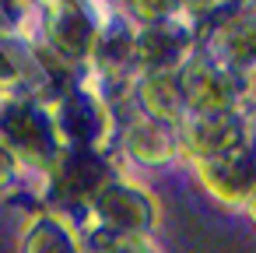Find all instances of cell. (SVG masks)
<instances>
[{"label": "cell", "instance_id": "obj_1", "mask_svg": "<svg viewBox=\"0 0 256 253\" xmlns=\"http://www.w3.org/2000/svg\"><path fill=\"white\" fill-rule=\"evenodd\" d=\"M0 144H4L18 165L42 169L60 151L50 106L32 95H0Z\"/></svg>", "mask_w": 256, "mask_h": 253}, {"label": "cell", "instance_id": "obj_2", "mask_svg": "<svg viewBox=\"0 0 256 253\" xmlns=\"http://www.w3.org/2000/svg\"><path fill=\"white\" fill-rule=\"evenodd\" d=\"M112 165L106 158V151H81V148H60L53 155V162L46 165V186L50 197L74 211V214H88L92 197L112 179Z\"/></svg>", "mask_w": 256, "mask_h": 253}, {"label": "cell", "instance_id": "obj_3", "mask_svg": "<svg viewBox=\"0 0 256 253\" xmlns=\"http://www.w3.org/2000/svg\"><path fill=\"white\" fill-rule=\"evenodd\" d=\"M53 130L60 148H81V151H102V141L116 130V113L102 102L92 88H74L64 99L50 106Z\"/></svg>", "mask_w": 256, "mask_h": 253}, {"label": "cell", "instance_id": "obj_4", "mask_svg": "<svg viewBox=\"0 0 256 253\" xmlns=\"http://www.w3.org/2000/svg\"><path fill=\"white\" fill-rule=\"evenodd\" d=\"M176 74L190 113H242V92L249 88V81L214 64L204 50H193Z\"/></svg>", "mask_w": 256, "mask_h": 253}, {"label": "cell", "instance_id": "obj_5", "mask_svg": "<svg viewBox=\"0 0 256 253\" xmlns=\"http://www.w3.org/2000/svg\"><path fill=\"white\" fill-rule=\"evenodd\" d=\"M88 214L98 221L102 232L109 235H148L151 225L158 221V204L154 197L137 186V183H126L120 176H112L88 204Z\"/></svg>", "mask_w": 256, "mask_h": 253}, {"label": "cell", "instance_id": "obj_6", "mask_svg": "<svg viewBox=\"0 0 256 253\" xmlns=\"http://www.w3.org/2000/svg\"><path fill=\"white\" fill-rule=\"evenodd\" d=\"M196 183L224 207H249L252 204V186H256V162H252V141L221 151L214 158L193 162Z\"/></svg>", "mask_w": 256, "mask_h": 253}, {"label": "cell", "instance_id": "obj_7", "mask_svg": "<svg viewBox=\"0 0 256 253\" xmlns=\"http://www.w3.org/2000/svg\"><path fill=\"white\" fill-rule=\"evenodd\" d=\"M196 50L190 22L168 18L154 25L134 29V71L137 74H158V71H179L190 53Z\"/></svg>", "mask_w": 256, "mask_h": 253}, {"label": "cell", "instance_id": "obj_8", "mask_svg": "<svg viewBox=\"0 0 256 253\" xmlns=\"http://www.w3.org/2000/svg\"><path fill=\"white\" fill-rule=\"evenodd\" d=\"M246 116L242 113H190L176 127V151L190 155L193 162L214 158L246 144Z\"/></svg>", "mask_w": 256, "mask_h": 253}, {"label": "cell", "instance_id": "obj_9", "mask_svg": "<svg viewBox=\"0 0 256 253\" xmlns=\"http://www.w3.org/2000/svg\"><path fill=\"white\" fill-rule=\"evenodd\" d=\"M95 36H98V25L78 4H67V8H56V11L42 15V39L39 43H46L50 50H56L64 60H70L78 67L88 64Z\"/></svg>", "mask_w": 256, "mask_h": 253}, {"label": "cell", "instance_id": "obj_10", "mask_svg": "<svg viewBox=\"0 0 256 253\" xmlns=\"http://www.w3.org/2000/svg\"><path fill=\"white\" fill-rule=\"evenodd\" d=\"M130 102H137L134 109L168 130H176L190 109H186V99H182V85H179V74L176 71H158V74H137L134 81V92H130Z\"/></svg>", "mask_w": 256, "mask_h": 253}, {"label": "cell", "instance_id": "obj_11", "mask_svg": "<svg viewBox=\"0 0 256 253\" xmlns=\"http://www.w3.org/2000/svg\"><path fill=\"white\" fill-rule=\"evenodd\" d=\"M252 46H256V25L249 11H238L224 25H218L196 50H204L214 64L228 67L232 74H252Z\"/></svg>", "mask_w": 256, "mask_h": 253}, {"label": "cell", "instance_id": "obj_12", "mask_svg": "<svg viewBox=\"0 0 256 253\" xmlns=\"http://www.w3.org/2000/svg\"><path fill=\"white\" fill-rule=\"evenodd\" d=\"M120 148H123V155L130 158V162H137V165H168L179 151H176V130H168V127H162V123H154V120H148V116H140L137 109H134V116L120 127Z\"/></svg>", "mask_w": 256, "mask_h": 253}, {"label": "cell", "instance_id": "obj_13", "mask_svg": "<svg viewBox=\"0 0 256 253\" xmlns=\"http://www.w3.org/2000/svg\"><path fill=\"white\" fill-rule=\"evenodd\" d=\"M22 253H81V235L56 211H39L22 232Z\"/></svg>", "mask_w": 256, "mask_h": 253}, {"label": "cell", "instance_id": "obj_14", "mask_svg": "<svg viewBox=\"0 0 256 253\" xmlns=\"http://www.w3.org/2000/svg\"><path fill=\"white\" fill-rule=\"evenodd\" d=\"M116 4H123L126 11V22L137 29V25H154V22H168L176 18L182 8L179 0H116Z\"/></svg>", "mask_w": 256, "mask_h": 253}, {"label": "cell", "instance_id": "obj_15", "mask_svg": "<svg viewBox=\"0 0 256 253\" xmlns=\"http://www.w3.org/2000/svg\"><path fill=\"white\" fill-rule=\"evenodd\" d=\"M88 246H92V253H151V246L140 235H109L102 228H95L88 235Z\"/></svg>", "mask_w": 256, "mask_h": 253}, {"label": "cell", "instance_id": "obj_16", "mask_svg": "<svg viewBox=\"0 0 256 253\" xmlns=\"http://www.w3.org/2000/svg\"><path fill=\"white\" fill-rule=\"evenodd\" d=\"M18 169H22V165L14 162V155L0 144V190H8V186L18 179Z\"/></svg>", "mask_w": 256, "mask_h": 253}, {"label": "cell", "instance_id": "obj_17", "mask_svg": "<svg viewBox=\"0 0 256 253\" xmlns=\"http://www.w3.org/2000/svg\"><path fill=\"white\" fill-rule=\"evenodd\" d=\"M67 4H74V0H32V8H36L39 15H46V11H56V8H67Z\"/></svg>", "mask_w": 256, "mask_h": 253}]
</instances>
